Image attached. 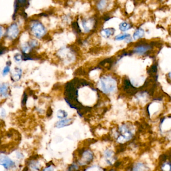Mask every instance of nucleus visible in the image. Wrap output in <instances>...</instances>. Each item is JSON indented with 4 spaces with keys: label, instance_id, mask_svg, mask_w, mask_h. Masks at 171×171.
Here are the masks:
<instances>
[{
    "label": "nucleus",
    "instance_id": "nucleus-1",
    "mask_svg": "<svg viewBox=\"0 0 171 171\" xmlns=\"http://www.w3.org/2000/svg\"><path fill=\"white\" fill-rule=\"evenodd\" d=\"M162 46V44L160 41H149L146 40L140 39L132 44V49L130 51L132 55H147L153 50L154 48H160Z\"/></svg>",
    "mask_w": 171,
    "mask_h": 171
},
{
    "label": "nucleus",
    "instance_id": "nucleus-2",
    "mask_svg": "<svg viewBox=\"0 0 171 171\" xmlns=\"http://www.w3.org/2000/svg\"><path fill=\"white\" fill-rule=\"evenodd\" d=\"M101 22H102L101 19L98 18L97 16L84 18L81 20L82 26L83 30L87 34L93 33L99 27Z\"/></svg>",
    "mask_w": 171,
    "mask_h": 171
},
{
    "label": "nucleus",
    "instance_id": "nucleus-3",
    "mask_svg": "<svg viewBox=\"0 0 171 171\" xmlns=\"http://www.w3.org/2000/svg\"><path fill=\"white\" fill-rule=\"evenodd\" d=\"M101 90L105 94L111 93L117 88V82L110 76H104L100 79Z\"/></svg>",
    "mask_w": 171,
    "mask_h": 171
},
{
    "label": "nucleus",
    "instance_id": "nucleus-4",
    "mask_svg": "<svg viewBox=\"0 0 171 171\" xmlns=\"http://www.w3.org/2000/svg\"><path fill=\"white\" fill-rule=\"evenodd\" d=\"M30 30L33 35L38 39L45 37L47 34V30L44 25L40 21L33 20L30 25Z\"/></svg>",
    "mask_w": 171,
    "mask_h": 171
},
{
    "label": "nucleus",
    "instance_id": "nucleus-5",
    "mask_svg": "<svg viewBox=\"0 0 171 171\" xmlns=\"http://www.w3.org/2000/svg\"><path fill=\"white\" fill-rule=\"evenodd\" d=\"M120 136L117 138V141L121 144L130 140L133 137V133L128 126L126 125H123L120 126L119 129Z\"/></svg>",
    "mask_w": 171,
    "mask_h": 171
},
{
    "label": "nucleus",
    "instance_id": "nucleus-6",
    "mask_svg": "<svg viewBox=\"0 0 171 171\" xmlns=\"http://www.w3.org/2000/svg\"><path fill=\"white\" fill-rule=\"evenodd\" d=\"M81 156V160L78 163L81 166H84L89 164L94 159L93 153L89 150L82 151Z\"/></svg>",
    "mask_w": 171,
    "mask_h": 171
},
{
    "label": "nucleus",
    "instance_id": "nucleus-7",
    "mask_svg": "<svg viewBox=\"0 0 171 171\" xmlns=\"http://www.w3.org/2000/svg\"><path fill=\"white\" fill-rule=\"evenodd\" d=\"M19 34V29L16 24L11 25L7 30V36L10 39H13L16 38Z\"/></svg>",
    "mask_w": 171,
    "mask_h": 171
},
{
    "label": "nucleus",
    "instance_id": "nucleus-8",
    "mask_svg": "<svg viewBox=\"0 0 171 171\" xmlns=\"http://www.w3.org/2000/svg\"><path fill=\"white\" fill-rule=\"evenodd\" d=\"M0 165L5 168L8 169L14 166V163L8 157L5 156H0Z\"/></svg>",
    "mask_w": 171,
    "mask_h": 171
},
{
    "label": "nucleus",
    "instance_id": "nucleus-9",
    "mask_svg": "<svg viewBox=\"0 0 171 171\" xmlns=\"http://www.w3.org/2000/svg\"><path fill=\"white\" fill-rule=\"evenodd\" d=\"M115 29L114 28H107L102 29L101 31V35L103 38L108 39L114 35L115 33Z\"/></svg>",
    "mask_w": 171,
    "mask_h": 171
},
{
    "label": "nucleus",
    "instance_id": "nucleus-10",
    "mask_svg": "<svg viewBox=\"0 0 171 171\" xmlns=\"http://www.w3.org/2000/svg\"><path fill=\"white\" fill-rule=\"evenodd\" d=\"M115 40L116 41H123L124 40H126V42L128 43H131L132 42V38L130 34L128 33H121V34H119L118 35L116 36L115 37Z\"/></svg>",
    "mask_w": 171,
    "mask_h": 171
},
{
    "label": "nucleus",
    "instance_id": "nucleus-11",
    "mask_svg": "<svg viewBox=\"0 0 171 171\" xmlns=\"http://www.w3.org/2000/svg\"><path fill=\"white\" fill-rule=\"evenodd\" d=\"M145 31L143 29L139 27L136 29L134 33H133V38L135 41H138L142 39L145 36Z\"/></svg>",
    "mask_w": 171,
    "mask_h": 171
},
{
    "label": "nucleus",
    "instance_id": "nucleus-12",
    "mask_svg": "<svg viewBox=\"0 0 171 171\" xmlns=\"http://www.w3.org/2000/svg\"><path fill=\"white\" fill-rule=\"evenodd\" d=\"M109 6L108 0H98L96 4L97 10L98 11H103L107 8Z\"/></svg>",
    "mask_w": 171,
    "mask_h": 171
},
{
    "label": "nucleus",
    "instance_id": "nucleus-13",
    "mask_svg": "<svg viewBox=\"0 0 171 171\" xmlns=\"http://www.w3.org/2000/svg\"><path fill=\"white\" fill-rule=\"evenodd\" d=\"M73 122V120L72 118L69 119H62L61 121H59L56 123V127L58 129L64 128L65 126H69L72 125Z\"/></svg>",
    "mask_w": 171,
    "mask_h": 171
},
{
    "label": "nucleus",
    "instance_id": "nucleus-14",
    "mask_svg": "<svg viewBox=\"0 0 171 171\" xmlns=\"http://www.w3.org/2000/svg\"><path fill=\"white\" fill-rule=\"evenodd\" d=\"M119 27L121 32H125L131 29L133 27V25L129 22L124 21L120 24Z\"/></svg>",
    "mask_w": 171,
    "mask_h": 171
},
{
    "label": "nucleus",
    "instance_id": "nucleus-15",
    "mask_svg": "<svg viewBox=\"0 0 171 171\" xmlns=\"http://www.w3.org/2000/svg\"><path fill=\"white\" fill-rule=\"evenodd\" d=\"M71 26H72V28L73 30L74 33L75 34L77 35H79L81 34L82 30L80 27L79 23L78 22L77 20L74 21L72 23Z\"/></svg>",
    "mask_w": 171,
    "mask_h": 171
},
{
    "label": "nucleus",
    "instance_id": "nucleus-16",
    "mask_svg": "<svg viewBox=\"0 0 171 171\" xmlns=\"http://www.w3.org/2000/svg\"><path fill=\"white\" fill-rule=\"evenodd\" d=\"M0 94L3 97H6L8 94V86L6 83L0 84Z\"/></svg>",
    "mask_w": 171,
    "mask_h": 171
},
{
    "label": "nucleus",
    "instance_id": "nucleus-17",
    "mask_svg": "<svg viewBox=\"0 0 171 171\" xmlns=\"http://www.w3.org/2000/svg\"><path fill=\"white\" fill-rule=\"evenodd\" d=\"M22 74V71L19 68H16L15 70V74H13L12 76L11 77V79H12L14 82H17L20 79Z\"/></svg>",
    "mask_w": 171,
    "mask_h": 171
},
{
    "label": "nucleus",
    "instance_id": "nucleus-18",
    "mask_svg": "<svg viewBox=\"0 0 171 171\" xmlns=\"http://www.w3.org/2000/svg\"><path fill=\"white\" fill-rule=\"evenodd\" d=\"M57 116L58 118H60V119H64L68 116V113H66V111L64 110H62L60 109L58 111H57Z\"/></svg>",
    "mask_w": 171,
    "mask_h": 171
},
{
    "label": "nucleus",
    "instance_id": "nucleus-19",
    "mask_svg": "<svg viewBox=\"0 0 171 171\" xmlns=\"http://www.w3.org/2000/svg\"><path fill=\"white\" fill-rule=\"evenodd\" d=\"M113 152L111 151L110 149H107L106 151H105L104 153V155L105 157L107 158V161L109 159H111L112 157L113 156Z\"/></svg>",
    "mask_w": 171,
    "mask_h": 171
},
{
    "label": "nucleus",
    "instance_id": "nucleus-20",
    "mask_svg": "<svg viewBox=\"0 0 171 171\" xmlns=\"http://www.w3.org/2000/svg\"><path fill=\"white\" fill-rule=\"evenodd\" d=\"M144 168H145V165L141 163H138L134 167V169H133V170H136V171L142 170V168L144 169Z\"/></svg>",
    "mask_w": 171,
    "mask_h": 171
},
{
    "label": "nucleus",
    "instance_id": "nucleus-21",
    "mask_svg": "<svg viewBox=\"0 0 171 171\" xmlns=\"http://www.w3.org/2000/svg\"><path fill=\"white\" fill-rule=\"evenodd\" d=\"M28 99V95L26 93H25L23 94V99H22V105L23 106H25L26 105V102H27V101Z\"/></svg>",
    "mask_w": 171,
    "mask_h": 171
},
{
    "label": "nucleus",
    "instance_id": "nucleus-22",
    "mask_svg": "<svg viewBox=\"0 0 171 171\" xmlns=\"http://www.w3.org/2000/svg\"><path fill=\"white\" fill-rule=\"evenodd\" d=\"M10 70V68L9 66H7L5 67L4 69L3 70V75H6L7 74H8Z\"/></svg>",
    "mask_w": 171,
    "mask_h": 171
},
{
    "label": "nucleus",
    "instance_id": "nucleus-23",
    "mask_svg": "<svg viewBox=\"0 0 171 171\" xmlns=\"http://www.w3.org/2000/svg\"><path fill=\"white\" fill-rule=\"evenodd\" d=\"M78 169V167L77 165L74 164H72L71 166H70L69 168V170H77Z\"/></svg>",
    "mask_w": 171,
    "mask_h": 171
},
{
    "label": "nucleus",
    "instance_id": "nucleus-24",
    "mask_svg": "<svg viewBox=\"0 0 171 171\" xmlns=\"http://www.w3.org/2000/svg\"><path fill=\"white\" fill-rule=\"evenodd\" d=\"M52 113H53V110L51 107H50L47 111V116L48 117H51L52 114Z\"/></svg>",
    "mask_w": 171,
    "mask_h": 171
},
{
    "label": "nucleus",
    "instance_id": "nucleus-25",
    "mask_svg": "<svg viewBox=\"0 0 171 171\" xmlns=\"http://www.w3.org/2000/svg\"><path fill=\"white\" fill-rule=\"evenodd\" d=\"M6 51V48L0 46V55L3 54Z\"/></svg>",
    "mask_w": 171,
    "mask_h": 171
},
{
    "label": "nucleus",
    "instance_id": "nucleus-26",
    "mask_svg": "<svg viewBox=\"0 0 171 171\" xmlns=\"http://www.w3.org/2000/svg\"><path fill=\"white\" fill-rule=\"evenodd\" d=\"M16 1L19 3V4H25L27 0H17Z\"/></svg>",
    "mask_w": 171,
    "mask_h": 171
},
{
    "label": "nucleus",
    "instance_id": "nucleus-27",
    "mask_svg": "<svg viewBox=\"0 0 171 171\" xmlns=\"http://www.w3.org/2000/svg\"><path fill=\"white\" fill-rule=\"evenodd\" d=\"M54 170V169L53 168V167L50 165V166H48L47 168H45L44 170H45V171H46H46H47V170L48 171H53Z\"/></svg>",
    "mask_w": 171,
    "mask_h": 171
},
{
    "label": "nucleus",
    "instance_id": "nucleus-28",
    "mask_svg": "<svg viewBox=\"0 0 171 171\" xmlns=\"http://www.w3.org/2000/svg\"><path fill=\"white\" fill-rule=\"evenodd\" d=\"M15 58L16 61H20L22 58V57L19 54H17L15 56Z\"/></svg>",
    "mask_w": 171,
    "mask_h": 171
},
{
    "label": "nucleus",
    "instance_id": "nucleus-29",
    "mask_svg": "<svg viewBox=\"0 0 171 171\" xmlns=\"http://www.w3.org/2000/svg\"><path fill=\"white\" fill-rule=\"evenodd\" d=\"M2 35H3V29L1 26H0V38L2 37Z\"/></svg>",
    "mask_w": 171,
    "mask_h": 171
},
{
    "label": "nucleus",
    "instance_id": "nucleus-30",
    "mask_svg": "<svg viewBox=\"0 0 171 171\" xmlns=\"http://www.w3.org/2000/svg\"><path fill=\"white\" fill-rule=\"evenodd\" d=\"M169 78L171 79V72L169 74Z\"/></svg>",
    "mask_w": 171,
    "mask_h": 171
}]
</instances>
